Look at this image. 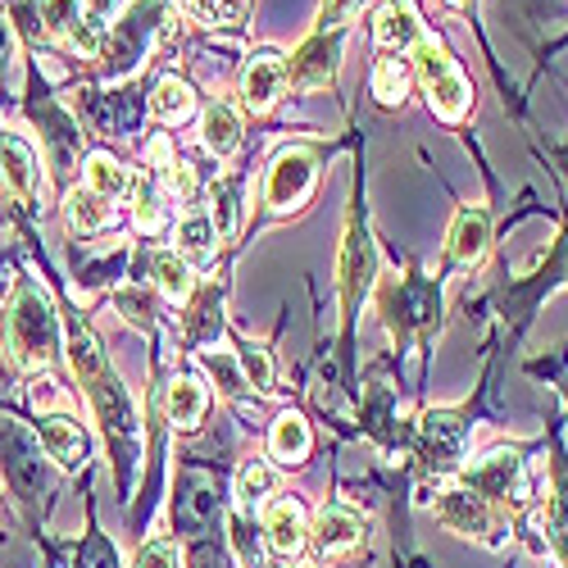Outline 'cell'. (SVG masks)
I'll list each match as a JSON object with an SVG mask.
<instances>
[{
	"label": "cell",
	"instance_id": "cell-18",
	"mask_svg": "<svg viewBox=\"0 0 568 568\" xmlns=\"http://www.w3.org/2000/svg\"><path fill=\"white\" fill-rule=\"evenodd\" d=\"M214 246H219V236H214V223H210V210H192V214H182L178 223V255L186 264H196V268H210L214 264Z\"/></svg>",
	"mask_w": 568,
	"mask_h": 568
},
{
	"label": "cell",
	"instance_id": "cell-37",
	"mask_svg": "<svg viewBox=\"0 0 568 568\" xmlns=\"http://www.w3.org/2000/svg\"><path fill=\"white\" fill-rule=\"evenodd\" d=\"M164 178H169V192H173V196H192V192H196V173H192V164L173 160V164L164 169Z\"/></svg>",
	"mask_w": 568,
	"mask_h": 568
},
{
	"label": "cell",
	"instance_id": "cell-26",
	"mask_svg": "<svg viewBox=\"0 0 568 568\" xmlns=\"http://www.w3.org/2000/svg\"><path fill=\"white\" fill-rule=\"evenodd\" d=\"M409 78H414L409 60H400V55L377 60V64H373V97L383 101V105H400V101L409 97Z\"/></svg>",
	"mask_w": 568,
	"mask_h": 568
},
{
	"label": "cell",
	"instance_id": "cell-12",
	"mask_svg": "<svg viewBox=\"0 0 568 568\" xmlns=\"http://www.w3.org/2000/svg\"><path fill=\"white\" fill-rule=\"evenodd\" d=\"M464 487H473L478 496H487L491 505L518 500V496H524V478H518V455H509V450H496V455L478 459V464L468 468Z\"/></svg>",
	"mask_w": 568,
	"mask_h": 568
},
{
	"label": "cell",
	"instance_id": "cell-11",
	"mask_svg": "<svg viewBox=\"0 0 568 568\" xmlns=\"http://www.w3.org/2000/svg\"><path fill=\"white\" fill-rule=\"evenodd\" d=\"M0 178H6V186L14 196H23V201H41V192H45L37 151L28 146L19 132H6V128H0Z\"/></svg>",
	"mask_w": 568,
	"mask_h": 568
},
{
	"label": "cell",
	"instance_id": "cell-33",
	"mask_svg": "<svg viewBox=\"0 0 568 568\" xmlns=\"http://www.w3.org/2000/svg\"><path fill=\"white\" fill-rule=\"evenodd\" d=\"M192 6V14H201L205 23H227L236 28L246 19V0H186Z\"/></svg>",
	"mask_w": 568,
	"mask_h": 568
},
{
	"label": "cell",
	"instance_id": "cell-24",
	"mask_svg": "<svg viewBox=\"0 0 568 568\" xmlns=\"http://www.w3.org/2000/svg\"><path fill=\"white\" fill-rule=\"evenodd\" d=\"M268 450L282 464H301L310 455V423L301 414H277L273 433H268Z\"/></svg>",
	"mask_w": 568,
	"mask_h": 568
},
{
	"label": "cell",
	"instance_id": "cell-23",
	"mask_svg": "<svg viewBox=\"0 0 568 568\" xmlns=\"http://www.w3.org/2000/svg\"><path fill=\"white\" fill-rule=\"evenodd\" d=\"M151 273H155V287H160L173 305L192 301V292H196V282H192V264H186L178 251H155V255H151Z\"/></svg>",
	"mask_w": 568,
	"mask_h": 568
},
{
	"label": "cell",
	"instance_id": "cell-39",
	"mask_svg": "<svg viewBox=\"0 0 568 568\" xmlns=\"http://www.w3.org/2000/svg\"><path fill=\"white\" fill-rule=\"evenodd\" d=\"M10 55H14V37H10V23H6V14H0V73H6Z\"/></svg>",
	"mask_w": 568,
	"mask_h": 568
},
{
	"label": "cell",
	"instance_id": "cell-31",
	"mask_svg": "<svg viewBox=\"0 0 568 568\" xmlns=\"http://www.w3.org/2000/svg\"><path fill=\"white\" fill-rule=\"evenodd\" d=\"M132 568H182V550L173 537H151L132 555Z\"/></svg>",
	"mask_w": 568,
	"mask_h": 568
},
{
	"label": "cell",
	"instance_id": "cell-29",
	"mask_svg": "<svg viewBox=\"0 0 568 568\" xmlns=\"http://www.w3.org/2000/svg\"><path fill=\"white\" fill-rule=\"evenodd\" d=\"M37 123L45 128V146H51V160L64 169V164L73 160V151H78V128H73V119L60 114L55 105H45V110L37 114Z\"/></svg>",
	"mask_w": 568,
	"mask_h": 568
},
{
	"label": "cell",
	"instance_id": "cell-41",
	"mask_svg": "<svg viewBox=\"0 0 568 568\" xmlns=\"http://www.w3.org/2000/svg\"><path fill=\"white\" fill-rule=\"evenodd\" d=\"M296 568H305V564H296Z\"/></svg>",
	"mask_w": 568,
	"mask_h": 568
},
{
	"label": "cell",
	"instance_id": "cell-27",
	"mask_svg": "<svg viewBox=\"0 0 568 568\" xmlns=\"http://www.w3.org/2000/svg\"><path fill=\"white\" fill-rule=\"evenodd\" d=\"M464 437H468V428H464L459 414H428V418H423V446H428L433 455H442V459L459 455Z\"/></svg>",
	"mask_w": 568,
	"mask_h": 568
},
{
	"label": "cell",
	"instance_id": "cell-25",
	"mask_svg": "<svg viewBox=\"0 0 568 568\" xmlns=\"http://www.w3.org/2000/svg\"><path fill=\"white\" fill-rule=\"evenodd\" d=\"M196 114V97H192V87H186L182 78H164L155 87V97H151V119L155 123H186Z\"/></svg>",
	"mask_w": 568,
	"mask_h": 568
},
{
	"label": "cell",
	"instance_id": "cell-20",
	"mask_svg": "<svg viewBox=\"0 0 568 568\" xmlns=\"http://www.w3.org/2000/svg\"><path fill=\"white\" fill-rule=\"evenodd\" d=\"M114 219V201L97 196L91 186H73L69 201H64V223L69 232H101Z\"/></svg>",
	"mask_w": 568,
	"mask_h": 568
},
{
	"label": "cell",
	"instance_id": "cell-13",
	"mask_svg": "<svg viewBox=\"0 0 568 568\" xmlns=\"http://www.w3.org/2000/svg\"><path fill=\"white\" fill-rule=\"evenodd\" d=\"M264 541L273 555L296 559L310 546V524H305V505L301 500H273L264 514Z\"/></svg>",
	"mask_w": 568,
	"mask_h": 568
},
{
	"label": "cell",
	"instance_id": "cell-30",
	"mask_svg": "<svg viewBox=\"0 0 568 568\" xmlns=\"http://www.w3.org/2000/svg\"><path fill=\"white\" fill-rule=\"evenodd\" d=\"M201 364H205V373L219 383V392H223V396H242V392H246V377H242V364H236V355L201 351Z\"/></svg>",
	"mask_w": 568,
	"mask_h": 568
},
{
	"label": "cell",
	"instance_id": "cell-14",
	"mask_svg": "<svg viewBox=\"0 0 568 568\" xmlns=\"http://www.w3.org/2000/svg\"><path fill=\"white\" fill-rule=\"evenodd\" d=\"M423 37L428 32H423L414 6H405V0H387V6L373 14V41L383 45L387 55H409Z\"/></svg>",
	"mask_w": 568,
	"mask_h": 568
},
{
	"label": "cell",
	"instance_id": "cell-1",
	"mask_svg": "<svg viewBox=\"0 0 568 568\" xmlns=\"http://www.w3.org/2000/svg\"><path fill=\"white\" fill-rule=\"evenodd\" d=\"M69 359H73L78 383L87 387L91 409H97V418H101L105 446H110L114 459H119V483L128 487V473H132V464H136V409H132L123 383L114 377V368L105 364L97 337H91L82 323H69Z\"/></svg>",
	"mask_w": 568,
	"mask_h": 568
},
{
	"label": "cell",
	"instance_id": "cell-38",
	"mask_svg": "<svg viewBox=\"0 0 568 568\" xmlns=\"http://www.w3.org/2000/svg\"><path fill=\"white\" fill-rule=\"evenodd\" d=\"M114 6H119V0H82V19H87V28L91 32H105V19L114 14Z\"/></svg>",
	"mask_w": 568,
	"mask_h": 568
},
{
	"label": "cell",
	"instance_id": "cell-36",
	"mask_svg": "<svg viewBox=\"0 0 568 568\" xmlns=\"http://www.w3.org/2000/svg\"><path fill=\"white\" fill-rule=\"evenodd\" d=\"M232 546H236V555H242V564H246V568H260V546H255L251 524H246L242 514L232 518Z\"/></svg>",
	"mask_w": 568,
	"mask_h": 568
},
{
	"label": "cell",
	"instance_id": "cell-2",
	"mask_svg": "<svg viewBox=\"0 0 568 568\" xmlns=\"http://www.w3.org/2000/svg\"><path fill=\"white\" fill-rule=\"evenodd\" d=\"M6 342H10L14 364L28 373L51 368L60 355V318L51 310V296H45L32 277H23L14 287L10 318H6Z\"/></svg>",
	"mask_w": 568,
	"mask_h": 568
},
{
	"label": "cell",
	"instance_id": "cell-5",
	"mask_svg": "<svg viewBox=\"0 0 568 568\" xmlns=\"http://www.w3.org/2000/svg\"><path fill=\"white\" fill-rule=\"evenodd\" d=\"M314 182H318V160L310 151H282L268 169V182H264V201L268 210L277 214H292L310 201L314 192Z\"/></svg>",
	"mask_w": 568,
	"mask_h": 568
},
{
	"label": "cell",
	"instance_id": "cell-6",
	"mask_svg": "<svg viewBox=\"0 0 568 568\" xmlns=\"http://www.w3.org/2000/svg\"><path fill=\"white\" fill-rule=\"evenodd\" d=\"M342 51H346V28L333 32H314L301 51L287 60V82L296 91H323L342 69Z\"/></svg>",
	"mask_w": 568,
	"mask_h": 568
},
{
	"label": "cell",
	"instance_id": "cell-8",
	"mask_svg": "<svg viewBox=\"0 0 568 568\" xmlns=\"http://www.w3.org/2000/svg\"><path fill=\"white\" fill-rule=\"evenodd\" d=\"M373 273H377V255H373V242H368V227H364L359 219H351V227H346V236H342V255H337V287H342L346 314L359 310Z\"/></svg>",
	"mask_w": 568,
	"mask_h": 568
},
{
	"label": "cell",
	"instance_id": "cell-3",
	"mask_svg": "<svg viewBox=\"0 0 568 568\" xmlns=\"http://www.w3.org/2000/svg\"><path fill=\"white\" fill-rule=\"evenodd\" d=\"M169 28V0H132L128 14L101 37V69L110 78H128L146 51L155 45V37Z\"/></svg>",
	"mask_w": 568,
	"mask_h": 568
},
{
	"label": "cell",
	"instance_id": "cell-10",
	"mask_svg": "<svg viewBox=\"0 0 568 568\" xmlns=\"http://www.w3.org/2000/svg\"><path fill=\"white\" fill-rule=\"evenodd\" d=\"M282 91H287V55L255 51L246 73H242V101H246V110L251 114H268Z\"/></svg>",
	"mask_w": 568,
	"mask_h": 568
},
{
	"label": "cell",
	"instance_id": "cell-7",
	"mask_svg": "<svg viewBox=\"0 0 568 568\" xmlns=\"http://www.w3.org/2000/svg\"><path fill=\"white\" fill-rule=\"evenodd\" d=\"M437 524L459 532V537H478V541H496L500 532V514L487 496H478L473 487H450L437 500Z\"/></svg>",
	"mask_w": 568,
	"mask_h": 568
},
{
	"label": "cell",
	"instance_id": "cell-19",
	"mask_svg": "<svg viewBox=\"0 0 568 568\" xmlns=\"http://www.w3.org/2000/svg\"><path fill=\"white\" fill-rule=\"evenodd\" d=\"M201 141H205V151L227 160L236 146H242V114H236L227 101H214L205 114H201Z\"/></svg>",
	"mask_w": 568,
	"mask_h": 568
},
{
	"label": "cell",
	"instance_id": "cell-16",
	"mask_svg": "<svg viewBox=\"0 0 568 568\" xmlns=\"http://www.w3.org/2000/svg\"><path fill=\"white\" fill-rule=\"evenodd\" d=\"M487 246H491V219H487V210L483 205H464L455 214V223H450V242H446L450 260L455 264H478L487 255Z\"/></svg>",
	"mask_w": 568,
	"mask_h": 568
},
{
	"label": "cell",
	"instance_id": "cell-35",
	"mask_svg": "<svg viewBox=\"0 0 568 568\" xmlns=\"http://www.w3.org/2000/svg\"><path fill=\"white\" fill-rule=\"evenodd\" d=\"M359 10V0H318V32L346 28V19Z\"/></svg>",
	"mask_w": 568,
	"mask_h": 568
},
{
	"label": "cell",
	"instance_id": "cell-17",
	"mask_svg": "<svg viewBox=\"0 0 568 568\" xmlns=\"http://www.w3.org/2000/svg\"><path fill=\"white\" fill-rule=\"evenodd\" d=\"M205 409H210L205 383H196L192 373H178L173 383H169V392H164V414H169V423L186 433V428H196V423L205 418Z\"/></svg>",
	"mask_w": 568,
	"mask_h": 568
},
{
	"label": "cell",
	"instance_id": "cell-32",
	"mask_svg": "<svg viewBox=\"0 0 568 568\" xmlns=\"http://www.w3.org/2000/svg\"><path fill=\"white\" fill-rule=\"evenodd\" d=\"M236 364H242V377H246V387H255V392H273V364H268V351H260V346H242L236 351Z\"/></svg>",
	"mask_w": 568,
	"mask_h": 568
},
{
	"label": "cell",
	"instance_id": "cell-40",
	"mask_svg": "<svg viewBox=\"0 0 568 568\" xmlns=\"http://www.w3.org/2000/svg\"><path fill=\"white\" fill-rule=\"evenodd\" d=\"M446 6H464V0H446Z\"/></svg>",
	"mask_w": 568,
	"mask_h": 568
},
{
	"label": "cell",
	"instance_id": "cell-15",
	"mask_svg": "<svg viewBox=\"0 0 568 568\" xmlns=\"http://www.w3.org/2000/svg\"><path fill=\"white\" fill-rule=\"evenodd\" d=\"M37 442H41V455L55 459L60 468H82V459H87V433H82V423H73L69 414L41 418Z\"/></svg>",
	"mask_w": 568,
	"mask_h": 568
},
{
	"label": "cell",
	"instance_id": "cell-9",
	"mask_svg": "<svg viewBox=\"0 0 568 568\" xmlns=\"http://www.w3.org/2000/svg\"><path fill=\"white\" fill-rule=\"evenodd\" d=\"M310 541L323 559H342L351 550H359L364 541V524H359V514L346 509V505H323L314 514V524H310Z\"/></svg>",
	"mask_w": 568,
	"mask_h": 568
},
{
	"label": "cell",
	"instance_id": "cell-4",
	"mask_svg": "<svg viewBox=\"0 0 568 568\" xmlns=\"http://www.w3.org/2000/svg\"><path fill=\"white\" fill-rule=\"evenodd\" d=\"M409 55H414L409 69H414V78L423 82V97H428L433 114L446 119V123H459V119L468 114V105H473V87H468V78L459 73V64L450 60V51H446L437 37H423Z\"/></svg>",
	"mask_w": 568,
	"mask_h": 568
},
{
	"label": "cell",
	"instance_id": "cell-34",
	"mask_svg": "<svg viewBox=\"0 0 568 568\" xmlns=\"http://www.w3.org/2000/svg\"><path fill=\"white\" fill-rule=\"evenodd\" d=\"M114 310H119L128 323H136V327H151V314H155L151 296L141 292V287H123V292H114Z\"/></svg>",
	"mask_w": 568,
	"mask_h": 568
},
{
	"label": "cell",
	"instance_id": "cell-22",
	"mask_svg": "<svg viewBox=\"0 0 568 568\" xmlns=\"http://www.w3.org/2000/svg\"><path fill=\"white\" fill-rule=\"evenodd\" d=\"M82 186H91V192L105 196V201H119V196L132 192V178L114 155L97 151V155H87V164H82Z\"/></svg>",
	"mask_w": 568,
	"mask_h": 568
},
{
	"label": "cell",
	"instance_id": "cell-28",
	"mask_svg": "<svg viewBox=\"0 0 568 568\" xmlns=\"http://www.w3.org/2000/svg\"><path fill=\"white\" fill-rule=\"evenodd\" d=\"M277 487V473L264 459H246L242 473H236V505L242 509H260Z\"/></svg>",
	"mask_w": 568,
	"mask_h": 568
},
{
	"label": "cell",
	"instance_id": "cell-21",
	"mask_svg": "<svg viewBox=\"0 0 568 568\" xmlns=\"http://www.w3.org/2000/svg\"><path fill=\"white\" fill-rule=\"evenodd\" d=\"M210 223L219 242H232L242 227V178H219L210 192Z\"/></svg>",
	"mask_w": 568,
	"mask_h": 568
}]
</instances>
